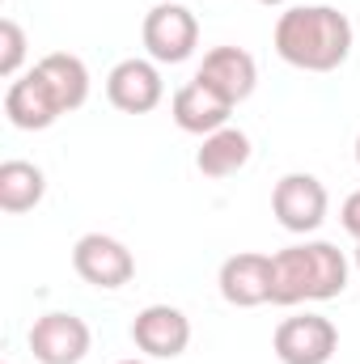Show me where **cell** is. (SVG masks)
I'll list each match as a JSON object with an SVG mask.
<instances>
[{
	"instance_id": "4fadbf2b",
	"label": "cell",
	"mask_w": 360,
	"mask_h": 364,
	"mask_svg": "<svg viewBox=\"0 0 360 364\" xmlns=\"http://www.w3.org/2000/svg\"><path fill=\"white\" fill-rule=\"evenodd\" d=\"M170 114L186 136H212L221 127H229V114H233V102H225L216 90H208L203 81H186L182 90H174L170 97Z\"/></svg>"
},
{
	"instance_id": "44dd1931",
	"label": "cell",
	"mask_w": 360,
	"mask_h": 364,
	"mask_svg": "<svg viewBox=\"0 0 360 364\" xmlns=\"http://www.w3.org/2000/svg\"><path fill=\"white\" fill-rule=\"evenodd\" d=\"M356 275H360V242H356Z\"/></svg>"
},
{
	"instance_id": "8fae6325",
	"label": "cell",
	"mask_w": 360,
	"mask_h": 364,
	"mask_svg": "<svg viewBox=\"0 0 360 364\" xmlns=\"http://www.w3.org/2000/svg\"><path fill=\"white\" fill-rule=\"evenodd\" d=\"M195 81H203L208 90H216L225 102L238 106V102H246V97L255 93V85H259V64H255V55L242 51V47H212V51L203 55Z\"/></svg>"
},
{
	"instance_id": "3957f363",
	"label": "cell",
	"mask_w": 360,
	"mask_h": 364,
	"mask_svg": "<svg viewBox=\"0 0 360 364\" xmlns=\"http://www.w3.org/2000/svg\"><path fill=\"white\" fill-rule=\"evenodd\" d=\"M144 51L157 64H186L199 47V17L182 4V0H162L144 13L140 26Z\"/></svg>"
},
{
	"instance_id": "ba28073f",
	"label": "cell",
	"mask_w": 360,
	"mask_h": 364,
	"mask_svg": "<svg viewBox=\"0 0 360 364\" xmlns=\"http://www.w3.org/2000/svg\"><path fill=\"white\" fill-rule=\"evenodd\" d=\"M106 97L123 114H149V110H157L162 97H166V81H162L157 60H140V55L119 60L106 73Z\"/></svg>"
},
{
	"instance_id": "52a82bcc",
	"label": "cell",
	"mask_w": 360,
	"mask_h": 364,
	"mask_svg": "<svg viewBox=\"0 0 360 364\" xmlns=\"http://www.w3.org/2000/svg\"><path fill=\"white\" fill-rule=\"evenodd\" d=\"M93 348V335L85 326V318L51 309L43 318H34L30 326V352L38 364H81Z\"/></svg>"
},
{
	"instance_id": "8992f818",
	"label": "cell",
	"mask_w": 360,
	"mask_h": 364,
	"mask_svg": "<svg viewBox=\"0 0 360 364\" xmlns=\"http://www.w3.org/2000/svg\"><path fill=\"white\" fill-rule=\"evenodd\" d=\"M327 208H331V195L314 174H284L271 186V212H275L280 229H288V233L322 229Z\"/></svg>"
},
{
	"instance_id": "ffe728a7",
	"label": "cell",
	"mask_w": 360,
	"mask_h": 364,
	"mask_svg": "<svg viewBox=\"0 0 360 364\" xmlns=\"http://www.w3.org/2000/svg\"><path fill=\"white\" fill-rule=\"evenodd\" d=\"M119 364H153V360H149V356H144V360H119Z\"/></svg>"
},
{
	"instance_id": "5bb4252c",
	"label": "cell",
	"mask_w": 360,
	"mask_h": 364,
	"mask_svg": "<svg viewBox=\"0 0 360 364\" xmlns=\"http://www.w3.org/2000/svg\"><path fill=\"white\" fill-rule=\"evenodd\" d=\"M250 157H255V144H250V136L242 132V127H221V132H212V136H203V144H199V153H195V170L203 174V178H229V174H238V170H246L250 166Z\"/></svg>"
},
{
	"instance_id": "6da1fadb",
	"label": "cell",
	"mask_w": 360,
	"mask_h": 364,
	"mask_svg": "<svg viewBox=\"0 0 360 364\" xmlns=\"http://www.w3.org/2000/svg\"><path fill=\"white\" fill-rule=\"evenodd\" d=\"M356 30L335 4H292L275 17L271 47L284 64L301 73H335L352 55Z\"/></svg>"
},
{
	"instance_id": "2e32d148",
	"label": "cell",
	"mask_w": 360,
	"mask_h": 364,
	"mask_svg": "<svg viewBox=\"0 0 360 364\" xmlns=\"http://www.w3.org/2000/svg\"><path fill=\"white\" fill-rule=\"evenodd\" d=\"M47 195V174L34 166V161H4L0 166V208L9 216H21L30 208H38Z\"/></svg>"
},
{
	"instance_id": "7402d4cb",
	"label": "cell",
	"mask_w": 360,
	"mask_h": 364,
	"mask_svg": "<svg viewBox=\"0 0 360 364\" xmlns=\"http://www.w3.org/2000/svg\"><path fill=\"white\" fill-rule=\"evenodd\" d=\"M356 166H360V136H356Z\"/></svg>"
},
{
	"instance_id": "9a60e30c",
	"label": "cell",
	"mask_w": 360,
	"mask_h": 364,
	"mask_svg": "<svg viewBox=\"0 0 360 364\" xmlns=\"http://www.w3.org/2000/svg\"><path fill=\"white\" fill-rule=\"evenodd\" d=\"M34 68H38V73L47 77V85L55 90L60 106H64V114H73V110H81V106L90 102V68H85L81 55L51 51V55H43Z\"/></svg>"
},
{
	"instance_id": "30bf717a",
	"label": "cell",
	"mask_w": 360,
	"mask_h": 364,
	"mask_svg": "<svg viewBox=\"0 0 360 364\" xmlns=\"http://www.w3.org/2000/svg\"><path fill=\"white\" fill-rule=\"evenodd\" d=\"M60 114H64V106H60L55 90L47 85V77L38 68H30V73L9 81V90H4V119L17 132H47Z\"/></svg>"
},
{
	"instance_id": "d6986e66",
	"label": "cell",
	"mask_w": 360,
	"mask_h": 364,
	"mask_svg": "<svg viewBox=\"0 0 360 364\" xmlns=\"http://www.w3.org/2000/svg\"><path fill=\"white\" fill-rule=\"evenodd\" d=\"M259 4H268V9H280V4H288V0H259Z\"/></svg>"
},
{
	"instance_id": "9c48e42d",
	"label": "cell",
	"mask_w": 360,
	"mask_h": 364,
	"mask_svg": "<svg viewBox=\"0 0 360 364\" xmlns=\"http://www.w3.org/2000/svg\"><path fill=\"white\" fill-rule=\"evenodd\" d=\"M132 343L149 360H179L191 343V318L179 305H144L132 318Z\"/></svg>"
},
{
	"instance_id": "277c9868",
	"label": "cell",
	"mask_w": 360,
	"mask_h": 364,
	"mask_svg": "<svg viewBox=\"0 0 360 364\" xmlns=\"http://www.w3.org/2000/svg\"><path fill=\"white\" fill-rule=\"evenodd\" d=\"M271 352L280 356V364H331V356L339 352V331L322 314H297L275 326Z\"/></svg>"
},
{
	"instance_id": "e0dca14e",
	"label": "cell",
	"mask_w": 360,
	"mask_h": 364,
	"mask_svg": "<svg viewBox=\"0 0 360 364\" xmlns=\"http://www.w3.org/2000/svg\"><path fill=\"white\" fill-rule=\"evenodd\" d=\"M21 64H26V30L4 17L0 21V77H21Z\"/></svg>"
},
{
	"instance_id": "5b68a950",
	"label": "cell",
	"mask_w": 360,
	"mask_h": 364,
	"mask_svg": "<svg viewBox=\"0 0 360 364\" xmlns=\"http://www.w3.org/2000/svg\"><path fill=\"white\" fill-rule=\"evenodd\" d=\"M73 267H77V275H81L90 288L119 292L123 284H132L136 259H132V250H127L119 237H110V233H85V237H77V246H73Z\"/></svg>"
},
{
	"instance_id": "ac0fdd59",
	"label": "cell",
	"mask_w": 360,
	"mask_h": 364,
	"mask_svg": "<svg viewBox=\"0 0 360 364\" xmlns=\"http://www.w3.org/2000/svg\"><path fill=\"white\" fill-rule=\"evenodd\" d=\"M339 225L360 242V191H352V195L344 199V208H339Z\"/></svg>"
},
{
	"instance_id": "7c38bea8",
	"label": "cell",
	"mask_w": 360,
	"mask_h": 364,
	"mask_svg": "<svg viewBox=\"0 0 360 364\" xmlns=\"http://www.w3.org/2000/svg\"><path fill=\"white\" fill-rule=\"evenodd\" d=\"M221 296L238 309H255V305H268L271 301V255L259 250H242V255H229L221 263Z\"/></svg>"
},
{
	"instance_id": "7a4b0ae2",
	"label": "cell",
	"mask_w": 360,
	"mask_h": 364,
	"mask_svg": "<svg viewBox=\"0 0 360 364\" xmlns=\"http://www.w3.org/2000/svg\"><path fill=\"white\" fill-rule=\"evenodd\" d=\"M352 263L335 242H297L271 255V305L335 301L348 288Z\"/></svg>"
}]
</instances>
